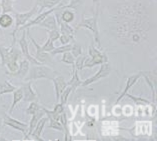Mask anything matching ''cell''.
<instances>
[{
	"instance_id": "4316f807",
	"label": "cell",
	"mask_w": 157,
	"mask_h": 141,
	"mask_svg": "<svg viewBox=\"0 0 157 141\" xmlns=\"http://www.w3.org/2000/svg\"><path fill=\"white\" fill-rule=\"evenodd\" d=\"M10 51V47H5L0 45V66H5Z\"/></svg>"
},
{
	"instance_id": "4fadbf2b",
	"label": "cell",
	"mask_w": 157,
	"mask_h": 141,
	"mask_svg": "<svg viewBox=\"0 0 157 141\" xmlns=\"http://www.w3.org/2000/svg\"><path fill=\"white\" fill-rule=\"evenodd\" d=\"M22 91H23V100L24 102H32L38 100V95L36 91L32 87L31 81H26L23 86H21Z\"/></svg>"
},
{
	"instance_id": "f546056e",
	"label": "cell",
	"mask_w": 157,
	"mask_h": 141,
	"mask_svg": "<svg viewBox=\"0 0 157 141\" xmlns=\"http://www.w3.org/2000/svg\"><path fill=\"white\" fill-rule=\"evenodd\" d=\"M70 94H71V87L69 85H67L66 88L64 89V91L62 93H61L60 95V98H59V101L61 104H63L65 105L67 103V100H68V97L70 96Z\"/></svg>"
},
{
	"instance_id": "ac0fdd59",
	"label": "cell",
	"mask_w": 157,
	"mask_h": 141,
	"mask_svg": "<svg viewBox=\"0 0 157 141\" xmlns=\"http://www.w3.org/2000/svg\"><path fill=\"white\" fill-rule=\"evenodd\" d=\"M63 0H36L35 5L38 6L39 12H41L43 10H48L53 8V7L57 6Z\"/></svg>"
},
{
	"instance_id": "83f0119b",
	"label": "cell",
	"mask_w": 157,
	"mask_h": 141,
	"mask_svg": "<svg viewBox=\"0 0 157 141\" xmlns=\"http://www.w3.org/2000/svg\"><path fill=\"white\" fill-rule=\"evenodd\" d=\"M72 44H66V45H61L60 47H55L53 50L50 52L51 56H55L57 54H63L64 52H67V51H70Z\"/></svg>"
},
{
	"instance_id": "ffe728a7",
	"label": "cell",
	"mask_w": 157,
	"mask_h": 141,
	"mask_svg": "<svg viewBox=\"0 0 157 141\" xmlns=\"http://www.w3.org/2000/svg\"><path fill=\"white\" fill-rule=\"evenodd\" d=\"M43 116H45V112L43 110V106L41 107V109L39 111H37L36 113H34L31 115V119H30V122H29V125H28V137L31 134V132L33 131V129L35 128L36 124L38 123V121Z\"/></svg>"
},
{
	"instance_id": "8992f818",
	"label": "cell",
	"mask_w": 157,
	"mask_h": 141,
	"mask_svg": "<svg viewBox=\"0 0 157 141\" xmlns=\"http://www.w3.org/2000/svg\"><path fill=\"white\" fill-rule=\"evenodd\" d=\"M2 123L6 125V126H9L11 128L15 129L17 131H20L21 133L24 134V140H28L29 137H28V124H26L22 121H19L15 118H12L10 116V114H4L2 118Z\"/></svg>"
},
{
	"instance_id": "277c9868",
	"label": "cell",
	"mask_w": 157,
	"mask_h": 141,
	"mask_svg": "<svg viewBox=\"0 0 157 141\" xmlns=\"http://www.w3.org/2000/svg\"><path fill=\"white\" fill-rule=\"evenodd\" d=\"M88 52H89L90 58H86V60L84 61L83 69L84 68H92L96 65H101L104 62H108V56L105 53L101 52L98 48L95 47L93 42L88 47Z\"/></svg>"
},
{
	"instance_id": "9a60e30c",
	"label": "cell",
	"mask_w": 157,
	"mask_h": 141,
	"mask_svg": "<svg viewBox=\"0 0 157 141\" xmlns=\"http://www.w3.org/2000/svg\"><path fill=\"white\" fill-rule=\"evenodd\" d=\"M52 82H53V85H54V89H55V99H56V102L59 101V98H60V95L61 93L63 92L64 89L66 88L68 83L67 81L65 80V78L63 76H56L52 79Z\"/></svg>"
},
{
	"instance_id": "836d02e7",
	"label": "cell",
	"mask_w": 157,
	"mask_h": 141,
	"mask_svg": "<svg viewBox=\"0 0 157 141\" xmlns=\"http://www.w3.org/2000/svg\"><path fill=\"white\" fill-rule=\"evenodd\" d=\"M54 48H55V46H54V44H53V41L49 39V38L46 40V42L41 46L42 50L44 52H48V53H50Z\"/></svg>"
},
{
	"instance_id": "ba28073f",
	"label": "cell",
	"mask_w": 157,
	"mask_h": 141,
	"mask_svg": "<svg viewBox=\"0 0 157 141\" xmlns=\"http://www.w3.org/2000/svg\"><path fill=\"white\" fill-rule=\"evenodd\" d=\"M111 72V67H110V64L108 62H104L101 64L100 66V69H99L96 73H95L93 76H91V77L87 78L85 80H82V83H81V86L82 87H86L90 84H93V83L99 81L100 79H103V78H106L108 77L109 74Z\"/></svg>"
},
{
	"instance_id": "484cf974",
	"label": "cell",
	"mask_w": 157,
	"mask_h": 141,
	"mask_svg": "<svg viewBox=\"0 0 157 141\" xmlns=\"http://www.w3.org/2000/svg\"><path fill=\"white\" fill-rule=\"evenodd\" d=\"M2 13H11L13 12V0H0Z\"/></svg>"
},
{
	"instance_id": "7402d4cb",
	"label": "cell",
	"mask_w": 157,
	"mask_h": 141,
	"mask_svg": "<svg viewBox=\"0 0 157 141\" xmlns=\"http://www.w3.org/2000/svg\"><path fill=\"white\" fill-rule=\"evenodd\" d=\"M13 101H12V104H11L10 108H9V114H11L13 112L14 108L16 107V105L20 102L22 99H23V91H22L21 87H16V89L13 91Z\"/></svg>"
},
{
	"instance_id": "2e32d148",
	"label": "cell",
	"mask_w": 157,
	"mask_h": 141,
	"mask_svg": "<svg viewBox=\"0 0 157 141\" xmlns=\"http://www.w3.org/2000/svg\"><path fill=\"white\" fill-rule=\"evenodd\" d=\"M48 118L45 115L41 118V119L38 121V123L36 124L35 128L33 129V131L31 132L30 136H32L33 140H37V141H44L45 139L42 138V132H43V129L45 127V124L47 123Z\"/></svg>"
},
{
	"instance_id": "7c38bea8",
	"label": "cell",
	"mask_w": 157,
	"mask_h": 141,
	"mask_svg": "<svg viewBox=\"0 0 157 141\" xmlns=\"http://www.w3.org/2000/svg\"><path fill=\"white\" fill-rule=\"evenodd\" d=\"M29 67H30V62L27 59L24 58L19 62L18 69L15 72H6V75H9L10 77H14V78H18V79H24L28 74Z\"/></svg>"
},
{
	"instance_id": "3957f363",
	"label": "cell",
	"mask_w": 157,
	"mask_h": 141,
	"mask_svg": "<svg viewBox=\"0 0 157 141\" xmlns=\"http://www.w3.org/2000/svg\"><path fill=\"white\" fill-rule=\"evenodd\" d=\"M58 75V72L53 70L51 67L45 65V64H39V65H32L29 67L28 74L24 78V80L25 81H32V80L39 79L52 80Z\"/></svg>"
},
{
	"instance_id": "7a4b0ae2",
	"label": "cell",
	"mask_w": 157,
	"mask_h": 141,
	"mask_svg": "<svg viewBox=\"0 0 157 141\" xmlns=\"http://www.w3.org/2000/svg\"><path fill=\"white\" fill-rule=\"evenodd\" d=\"M99 0H93V15L90 18H85L82 15L81 20L76 25L75 30L77 31L79 28H86L90 30L93 34L94 41L97 43V47L100 48V39H99V28H98V15H99Z\"/></svg>"
},
{
	"instance_id": "44dd1931",
	"label": "cell",
	"mask_w": 157,
	"mask_h": 141,
	"mask_svg": "<svg viewBox=\"0 0 157 141\" xmlns=\"http://www.w3.org/2000/svg\"><path fill=\"white\" fill-rule=\"evenodd\" d=\"M14 24V18L9 13L0 14V28H9Z\"/></svg>"
},
{
	"instance_id": "603a6c76",
	"label": "cell",
	"mask_w": 157,
	"mask_h": 141,
	"mask_svg": "<svg viewBox=\"0 0 157 141\" xmlns=\"http://www.w3.org/2000/svg\"><path fill=\"white\" fill-rule=\"evenodd\" d=\"M59 18L61 21L65 22V23H71L72 21L74 20L75 18V14L73 11H71L69 9H64L62 12L59 8Z\"/></svg>"
},
{
	"instance_id": "e575fe53",
	"label": "cell",
	"mask_w": 157,
	"mask_h": 141,
	"mask_svg": "<svg viewBox=\"0 0 157 141\" xmlns=\"http://www.w3.org/2000/svg\"><path fill=\"white\" fill-rule=\"evenodd\" d=\"M48 33V38L50 40H52L53 42L59 39L60 37V31L58 29H53V30H47Z\"/></svg>"
},
{
	"instance_id": "e0dca14e",
	"label": "cell",
	"mask_w": 157,
	"mask_h": 141,
	"mask_svg": "<svg viewBox=\"0 0 157 141\" xmlns=\"http://www.w3.org/2000/svg\"><path fill=\"white\" fill-rule=\"evenodd\" d=\"M39 27L45 28L46 30H53V29H57V21H56V17L54 13H52L48 16L45 17L43 20H42L39 24H38Z\"/></svg>"
},
{
	"instance_id": "d4e9b609",
	"label": "cell",
	"mask_w": 157,
	"mask_h": 141,
	"mask_svg": "<svg viewBox=\"0 0 157 141\" xmlns=\"http://www.w3.org/2000/svg\"><path fill=\"white\" fill-rule=\"evenodd\" d=\"M125 96H127L129 99H131V100L134 102V104L136 105H139V106H147V105H150L151 102L148 100V99H145L141 96H134L132 94H129L127 93L125 95Z\"/></svg>"
},
{
	"instance_id": "9c48e42d",
	"label": "cell",
	"mask_w": 157,
	"mask_h": 141,
	"mask_svg": "<svg viewBox=\"0 0 157 141\" xmlns=\"http://www.w3.org/2000/svg\"><path fill=\"white\" fill-rule=\"evenodd\" d=\"M26 30H27V31H26V34H27V36L29 37V39L31 40V42L33 43V45L36 48V53H35V56H34V58H35L38 62H40L42 64L52 63V56H51L50 53L44 52L43 50H42V49H41V45L38 44L36 42V40L31 36V34H30V31H29V28H27Z\"/></svg>"
},
{
	"instance_id": "30bf717a",
	"label": "cell",
	"mask_w": 157,
	"mask_h": 141,
	"mask_svg": "<svg viewBox=\"0 0 157 141\" xmlns=\"http://www.w3.org/2000/svg\"><path fill=\"white\" fill-rule=\"evenodd\" d=\"M18 44H19V46H20V50L22 52V55L24 56L25 59L28 60L30 64H32V65H39V64H42L40 62H38L37 60L34 58V56L30 54L29 49H28V41L26 39L25 30H22V35H21L20 39L18 40Z\"/></svg>"
},
{
	"instance_id": "5bb4252c",
	"label": "cell",
	"mask_w": 157,
	"mask_h": 141,
	"mask_svg": "<svg viewBox=\"0 0 157 141\" xmlns=\"http://www.w3.org/2000/svg\"><path fill=\"white\" fill-rule=\"evenodd\" d=\"M141 78V74L139 73V71H138V73H136V74H133L131 76H129V77H127V79H126V84H125V87H124V89L123 91L121 92V94L119 95V96L117 97L116 99V101H115V104H118L119 103V101H121L122 99H123L125 97V95L128 93V91L131 89V87L135 84V83L138 81V80Z\"/></svg>"
},
{
	"instance_id": "8d00e7d4",
	"label": "cell",
	"mask_w": 157,
	"mask_h": 141,
	"mask_svg": "<svg viewBox=\"0 0 157 141\" xmlns=\"http://www.w3.org/2000/svg\"><path fill=\"white\" fill-rule=\"evenodd\" d=\"M64 106L63 104H61L60 102H57V104H55L54 108H53V111L58 113V114H61L63 111H64Z\"/></svg>"
},
{
	"instance_id": "52a82bcc",
	"label": "cell",
	"mask_w": 157,
	"mask_h": 141,
	"mask_svg": "<svg viewBox=\"0 0 157 141\" xmlns=\"http://www.w3.org/2000/svg\"><path fill=\"white\" fill-rule=\"evenodd\" d=\"M22 56L23 55H22L20 49L15 46V44L11 45L8 58H7V61L5 63V66L8 69V72H15L18 69L19 60L21 59Z\"/></svg>"
},
{
	"instance_id": "d6986e66",
	"label": "cell",
	"mask_w": 157,
	"mask_h": 141,
	"mask_svg": "<svg viewBox=\"0 0 157 141\" xmlns=\"http://www.w3.org/2000/svg\"><path fill=\"white\" fill-rule=\"evenodd\" d=\"M72 78L68 81V85L71 87V94L74 93L76 89L78 88L79 86H81V83H82V80L79 78V75H78V71L75 69V66L74 64H72Z\"/></svg>"
},
{
	"instance_id": "74e56055",
	"label": "cell",
	"mask_w": 157,
	"mask_h": 141,
	"mask_svg": "<svg viewBox=\"0 0 157 141\" xmlns=\"http://www.w3.org/2000/svg\"><path fill=\"white\" fill-rule=\"evenodd\" d=\"M0 132H1V121H0Z\"/></svg>"
},
{
	"instance_id": "8fae6325",
	"label": "cell",
	"mask_w": 157,
	"mask_h": 141,
	"mask_svg": "<svg viewBox=\"0 0 157 141\" xmlns=\"http://www.w3.org/2000/svg\"><path fill=\"white\" fill-rule=\"evenodd\" d=\"M43 110L45 112V115L47 116L48 120H49V128H52V129H55V130L64 132L63 125L60 121V114L54 112L53 110H49L45 107H43Z\"/></svg>"
},
{
	"instance_id": "cb8c5ba5",
	"label": "cell",
	"mask_w": 157,
	"mask_h": 141,
	"mask_svg": "<svg viewBox=\"0 0 157 141\" xmlns=\"http://www.w3.org/2000/svg\"><path fill=\"white\" fill-rule=\"evenodd\" d=\"M15 89H16V87L13 84H11L8 80H3V81L0 82V97L4 94L12 93Z\"/></svg>"
},
{
	"instance_id": "d6a6232c",
	"label": "cell",
	"mask_w": 157,
	"mask_h": 141,
	"mask_svg": "<svg viewBox=\"0 0 157 141\" xmlns=\"http://www.w3.org/2000/svg\"><path fill=\"white\" fill-rule=\"evenodd\" d=\"M70 52L72 53V55H73L76 58V57H78V56L81 55V53H82V46H81V45L77 44V43L72 44Z\"/></svg>"
},
{
	"instance_id": "5b68a950",
	"label": "cell",
	"mask_w": 157,
	"mask_h": 141,
	"mask_svg": "<svg viewBox=\"0 0 157 141\" xmlns=\"http://www.w3.org/2000/svg\"><path fill=\"white\" fill-rule=\"evenodd\" d=\"M39 11V8L38 6L34 5L33 8H31L27 12H23V13H15V18H14V21H15V27L14 30L12 32V38H13V41H12V44L16 43V33L18 32V30L20 27H22L24 24L27 23L28 21H30L31 19L33 18V16H35L37 14V12Z\"/></svg>"
},
{
	"instance_id": "f1b7e54d",
	"label": "cell",
	"mask_w": 157,
	"mask_h": 141,
	"mask_svg": "<svg viewBox=\"0 0 157 141\" xmlns=\"http://www.w3.org/2000/svg\"><path fill=\"white\" fill-rule=\"evenodd\" d=\"M42 106L39 105L37 103V101H32L30 102L29 106L27 107V109H26V114H28V115H32V114L36 113L37 111H39V110L41 109Z\"/></svg>"
},
{
	"instance_id": "1f68e13d",
	"label": "cell",
	"mask_w": 157,
	"mask_h": 141,
	"mask_svg": "<svg viewBox=\"0 0 157 141\" xmlns=\"http://www.w3.org/2000/svg\"><path fill=\"white\" fill-rule=\"evenodd\" d=\"M87 56L86 55H83V56H78L75 58V62H74V66H75V69L77 71H80L83 69V64H84V61L86 60Z\"/></svg>"
},
{
	"instance_id": "4dcf8cb0",
	"label": "cell",
	"mask_w": 157,
	"mask_h": 141,
	"mask_svg": "<svg viewBox=\"0 0 157 141\" xmlns=\"http://www.w3.org/2000/svg\"><path fill=\"white\" fill-rule=\"evenodd\" d=\"M61 62L66 63V64H74L75 62V57L72 55V53L70 51L64 52L62 54V58H61Z\"/></svg>"
},
{
	"instance_id": "6da1fadb",
	"label": "cell",
	"mask_w": 157,
	"mask_h": 141,
	"mask_svg": "<svg viewBox=\"0 0 157 141\" xmlns=\"http://www.w3.org/2000/svg\"><path fill=\"white\" fill-rule=\"evenodd\" d=\"M112 20L114 35L121 44L136 46L147 39L150 23L146 7L140 2L121 3L116 7Z\"/></svg>"
},
{
	"instance_id": "d590c367",
	"label": "cell",
	"mask_w": 157,
	"mask_h": 141,
	"mask_svg": "<svg viewBox=\"0 0 157 141\" xmlns=\"http://www.w3.org/2000/svg\"><path fill=\"white\" fill-rule=\"evenodd\" d=\"M59 40L62 45H66V44H70V42L74 41V36H70V35H65V34H60Z\"/></svg>"
}]
</instances>
